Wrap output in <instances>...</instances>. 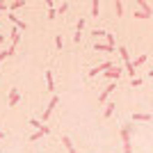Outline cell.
Returning <instances> with one entry per match:
<instances>
[{"label": "cell", "mask_w": 153, "mask_h": 153, "mask_svg": "<svg viewBox=\"0 0 153 153\" xmlns=\"http://www.w3.org/2000/svg\"><path fill=\"white\" fill-rule=\"evenodd\" d=\"M130 130L133 126H121V140H123V153H133V146H130Z\"/></svg>", "instance_id": "cell-1"}, {"label": "cell", "mask_w": 153, "mask_h": 153, "mask_svg": "<svg viewBox=\"0 0 153 153\" xmlns=\"http://www.w3.org/2000/svg\"><path fill=\"white\" fill-rule=\"evenodd\" d=\"M119 55H121L123 64H126L128 76H130V78H135V69H133V64H130V53H128V48H126V46H121V48H119Z\"/></svg>", "instance_id": "cell-2"}, {"label": "cell", "mask_w": 153, "mask_h": 153, "mask_svg": "<svg viewBox=\"0 0 153 153\" xmlns=\"http://www.w3.org/2000/svg\"><path fill=\"white\" fill-rule=\"evenodd\" d=\"M19 101H21V91L16 89V87H12V89H9V96H7V105H9V108H16Z\"/></svg>", "instance_id": "cell-3"}, {"label": "cell", "mask_w": 153, "mask_h": 153, "mask_svg": "<svg viewBox=\"0 0 153 153\" xmlns=\"http://www.w3.org/2000/svg\"><path fill=\"white\" fill-rule=\"evenodd\" d=\"M110 69H114V64L112 62H103V64H98L96 69H89V78L98 76V73H105V71H110Z\"/></svg>", "instance_id": "cell-4"}, {"label": "cell", "mask_w": 153, "mask_h": 153, "mask_svg": "<svg viewBox=\"0 0 153 153\" xmlns=\"http://www.w3.org/2000/svg\"><path fill=\"white\" fill-rule=\"evenodd\" d=\"M7 19H9L14 25H16V30H19V32H25V30H27V23H25V21H21L16 14H9V12H7Z\"/></svg>", "instance_id": "cell-5"}, {"label": "cell", "mask_w": 153, "mask_h": 153, "mask_svg": "<svg viewBox=\"0 0 153 153\" xmlns=\"http://www.w3.org/2000/svg\"><path fill=\"white\" fill-rule=\"evenodd\" d=\"M114 89H117V82H110L108 87H105V89H103L101 94H98V103H105V101H108V96L112 94Z\"/></svg>", "instance_id": "cell-6"}, {"label": "cell", "mask_w": 153, "mask_h": 153, "mask_svg": "<svg viewBox=\"0 0 153 153\" xmlns=\"http://www.w3.org/2000/svg\"><path fill=\"white\" fill-rule=\"evenodd\" d=\"M135 2H137V7H140V12L144 14V16H151L153 14V9H151V5H149L146 0H135Z\"/></svg>", "instance_id": "cell-7"}, {"label": "cell", "mask_w": 153, "mask_h": 153, "mask_svg": "<svg viewBox=\"0 0 153 153\" xmlns=\"http://www.w3.org/2000/svg\"><path fill=\"white\" fill-rule=\"evenodd\" d=\"M48 133H51V128H48V126H44L41 130H37V133H32L30 137H27V140H30V142H37V140H41V137H46Z\"/></svg>", "instance_id": "cell-8"}, {"label": "cell", "mask_w": 153, "mask_h": 153, "mask_svg": "<svg viewBox=\"0 0 153 153\" xmlns=\"http://www.w3.org/2000/svg\"><path fill=\"white\" fill-rule=\"evenodd\" d=\"M57 103H59V96H53V98H51V103H48V108L44 110V121L48 119V117H51V112L55 110V105H57Z\"/></svg>", "instance_id": "cell-9"}, {"label": "cell", "mask_w": 153, "mask_h": 153, "mask_svg": "<svg viewBox=\"0 0 153 153\" xmlns=\"http://www.w3.org/2000/svg\"><path fill=\"white\" fill-rule=\"evenodd\" d=\"M44 76H46V89H48V91H55V80H53V73L46 69Z\"/></svg>", "instance_id": "cell-10"}, {"label": "cell", "mask_w": 153, "mask_h": 153, "mask_svg": "<svg viewBox=\"0 0 153 153\" xmlns=\"http://www.w3.org/2000/svg\"><path fill=\"white\" fill-rule=\"evenodd\" d=\"M21 7H25V0H12V2L7 5V12L12 14V12H16V9H21Z\"/></svg>", "instance_id": "cell-11"}, {"label": "cell", "mask_w": 153, "mask_h": 153, "mask_svg": "<svg viewBox=\"0 0 153 153\" xmlns=\"http://www.w3.org/2000/svg\"><path fill=\"white\" fill-rule=\"evenodd\" d=\"M133 121H151V114H149V112H135Z\"/></svg>", "instance_id": "cell-12"}, {"label": "cell", "mask_w": 153, "mask_h": 153, "mask_svg": "<svg viewBox=\"0 0 153 153\" xmlns=\"http://www.w3.org/2000/svg\"><path fill=\"white\" fill-rule=\"evenodd\" d=\"M119 76H121V69H110V71H105V78H108V80H119Z\"/></svg>", "instance_id": "cell-13"}, {"label": "cell", "mask_w": 153, "mask_h": 153, "mask_svg": "<svg viewBox=\"0 0 153 153\" xmlns=\"http://www.w3.org/2000/svg\"><path fill=\"white\" fill-rule=\"evenodd\" d=\"M62 144H64V149H66L69 153H78L76 149H73V142H71V137H66V135H64V137H62Z\"/></svg>", "instance_id": "cell-14"}, {"label": "cell", "mask_w": 153, "mask_h": 153, "mask_svg": "<svg viewBox=\"0 0 153 153\" xmlns=\"http://www.w3.org/2000/svg\"><path fill=\"white\" fill-rule=\"evenodd\" d=\"M76 37H73V39H76V41H80V37H82V30H85V19H80V21H78V23H76Z\"/></svg>", "instance_id": "cell-15"}, {"label": "cell", "mask_w": 153, "mask_h": 153, "mask_svg": "<svg viewBox=\"0 0 153 153\" xmlns=\"http://www.w3.org/2000/svg\"><path fill=\"white\" fill-rule=\"evenodd\" d=\"M146 59H149V55H140V57L135 59V62H130V64H133V69L137 71V69H140V66H142V64L146 62Z\"/></svg>", "instance_id": "cell-16"}, {"label": "cell", "mask_w": 153, "mask_h": 153, "mask_svg": "<svg viewBox=\"0 0 153 153\" xmlns=\"http://www.w3.org/2000/svg\"><path fill=\"white\" fill-rule=\"evenodd\" d=\"M14 51H16V48H14V46H9V48H7V51H2V53H0V64H2V59H7V57H12V55H14Z\"/></svg>", "instance_id": "cell-17"}, {"label": "cell", "mask_w": 153, "mask_h": 153, "mask_svg": "<svg viewBox=\"0 0 153 153\" xmlns=\"http://www.w3.org/2000/svg\"><path fill=\"white\" fill-rule=\"evenodd\" d=\"M114 108H117V103H108V108H105V112H103V117H105V119H110V117L114 114Z\"/></svg>", "instance_id": "cell-18"}, {"label": "cell", "mask_w": 153, "mask_h": 153, "mask_svg": "<svg viewBox=\"0 0 153 153\" xmlns=\"http://www.w3.org/2000/svg\"><path fill=\"white\" fill-rule=\"evenodd\" d=\"M94 51H101V53H112L114 48H110L108 44H94Z\"/></svg>", "instance_id": "cell-19"}, {"label": "cell", "mask_w": 153, "mask_h": 153, "mask_svg": "<svg viewBox=\"0 0 153 153\" xmlns=\"http://www.w3.org/2000/svg\"><path fill=\"white\" fill-rule=\"evenodd\" d=\"M9 39H12V44H16V41L21 39V32L16 30V27H14V30H9Z\"/></svg>", "instance_id": "cell-20"}, {"label": "cell", "mask_w": 153, "mask_h": 153, "mask_svg": "<svg viewBox=\"0 0 153 153\" xmlns=\"http://www.w3.org/2000/svg\"><path fill=\"white\" fill-rule=\"evenodd\" d=\"M98 9H101V2H98V0H91V16H98Z\"/></svg>", "instance_id": "cell-21"}, {"label": "cell", "mask_w": 153, "mask_h": 153, "mask_svg": "<svg viewBox=\"0 0 153 153\" xmlns=\"http://www.w3.org/2000/svg\"><path fill=\"white\" fill-rule=\"evenodd\" d=\"M105 39H108V41H105V44H108L110 48H114V44H117V41H114V37H112V34H110V32H108V34H105Z\"/></svg>", "instance_id": "cell-22"}, {"label": "cell", "mask_w": 153, "mask_h": 153, "mask_svg": "<svg viewBox=\"0 0 153 153\" xmlns=\"http://www.w3.org/2000/svg\"><path fill=\"white\" fill-rule=\"evenodd\" d=\"M66 9H69V2H62V5H59L57 9H55V14H64Z\"/></svg>", "instance_id": "cell-23"}, {"label": "cell", "mask_w": 153, "mask_h": 153, "mask_svg": "<svg viewBox=\"0 0 153 153\" xmlns=\"http://www.w3.org/2000/svg\"><path fill=\"white\" fill-rule=\"evenodd\" d=\"M27 123H30V126H34L37 130H41V128H44V123H41V121H37V119H30Z\"/></svg>", "instance_id": "cell-24"}, {"label": "cell", "mask_w": 153, "mask_h": 153, "mask_svg": "<svg viewBox=\"0 0 153 153\" xmlns=\"http://www.w3.org/2000/svg\"><path fill=\"white\" fill-rule=\"evenodd\" d=\"M114 9H117V16L123 12V2H121V0H117V2H114Z\"/></svg>", "instance_id": "cell-25"}, {"label": "cell", "mask_w": 153, "mask_h": 153, "mask_svg": "<svg viewBox=\"0 0 153 153\" xmlns=\"http://www.w3.org/2000/svg\"><path fill=\"white\" fill-rule=\"evenodd\" d=\"M130 87H142V78H133V80H130Z\"/></svg>", "instance_id": "cell-26"}, {"label": "cell", "mask_w": 153, "mask_h": 153, "mask_svg": "<svg viewBox=\"0 0 153 153\" xmlns=\"http://www.w3.org/2000/svg\"><path fill=\"white\" fill-rule=\"evenodd\" d=\"M91 34H94V37H105V34H108V32H105V30H98V27H96V30L91 32Z\"/></svg>", "instance_id": "cell-27"}, {"label": "cell", "mask_w": 153, "mask_h": 153, "mask_svg": "<svg viewBox=\"0 0 153 153\" xmlns=\"http://www.w3.org/2000/svg\"><path fill=\"white\" fill-rule=\"evenodd\" d=\"M55 16H57V14H55V7H48V19H55Z\"/></svg>", "instance_id": "cell-28"}, {"label": "cell", "mask_w": 153, "mask_h": 153, "mask_svg": "<svg viewBox=\"0 0 153 153\" xmlns=\"http://www.w3.org/2000/svg\"><path fill=\"white\" fill-rule=\"evenodd\" d=\"M0 12H7V2H0Z\"/></svg>", "instance_id": "cell-29"}, {"label": "cell", "mask_w": 153, "mask_h": 153, "mask_svg": "<svg viewBox=\"0 0 153 153\" xmlns=\"http://www.w3.org/2000/svg\"><path fill=\"white\" fill-rule=\"evenodd\" d=\"M0 140H5V133H2V130H0Z\"/></svg>", "instance_id": "cell-30"}]
</instances>
